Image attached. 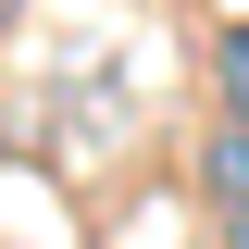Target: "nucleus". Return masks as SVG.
<instances>
[{
  "mask_svg": "<svg viewBox=\"0 0 249 249\" xmlns=\"http://www.w3.org/2000/svg\"><path fill=\"white\" fill-rule=\"evenodd\" d=\"M199 175H212L224 212H249V124H237V112H224V137H212V162H199Z\"/></svg>",
  "mask_w": 249,
  "mask_h": 249,
  "instance_id": "1",
  "label": "nucleus"
},
{
  "mask_svg": "<svg viewBox=\"0 0 249 249\" xmlns=\"http://www.w3.org/2000/svg\"><path fill=\"white\" fill-rule=\"evenodd\" d=\"M212 75H224V112L249 124V25H224V50H212Z\"/></svg>",
  "mask_w": 249,
  "mask_h": 249,
  "instance_id": "2",
  "label": "nucleus"
},
{
  "mask_svg": "<svg viewBox=\"0 0 249 249\" xmlns=\"http://www.w3.org/2000/svg\"><path fill=\"white\" fill-rule=\"evenodd\" d=\"M224 237H237V249H249V212H224Z\"/></svg>",
  "mask_w": 249,
  "mask_h": 249,
  "instance_id": "3",
  "label": "nucleus"
},
{
  "mask_svg": "<svg viewBox=\"0 0 249 249\" xmlns=\"http://www.w3.org/2000/svg\"><path fill=\"white\" fill-rule=\"evenodd\" d=\"M0 25H13V0H0Z\"/></svg>",
  "mask_w": 249,
  "mask_h": 249,
  "instance_id": "4",
  "label": "nucleus"
}]
</instances>
